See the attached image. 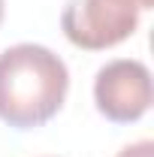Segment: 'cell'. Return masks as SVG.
<instances>
[{
    "mask_svg": "<svg viewBox=\"0 0 154 157\" xmlns=\"http://www.w3.org/2000/svg\"><path fill=\"white\" fill-rule=\"evenodd\" d=\"M70 91L67 63L45 45L18 42L0 52V121L33 130L60 112Z\"/></svg>",
    "mask_w": 154,
    "mask_h": 157,
    "instance_id": "1",
    "label": "cell"
},
{
    "mask_svg": "<svg viewBox=\"0 0 154 157\" xmlns=\"http://www.w3.org/2000/svg\"><path fill=\"white\" fill-rule=\"evenodd\" d=\"M154 0H67L60 30L76 48L103 52L130 39Z\"/></svg>",
    "mask_w": 154,
    "mask_h": 157,
    "instance_id": "2",
    "label": "cell"
},
{
    "mask_svg": "<svg viewBox=\"0 0 154 157\" xmlns=\"http://www.w3.org/2000/svg\"><path fill=\"white\" fill-rule=\"evenodd\" d=\"M115 157H154V142L142 139V142H133V145H124Z\"/></svg>",
    "mask_w": 154,
    "mask_h": 157,
    "instance_id": "4",
    "label": "cell"
},
{
    "mask_svg": "<svg viewBox=\"0 0 154 157\" xmlns=\"http://www.w3.org/2000/svg\"><path fill=\"white\" fill-rule=\"evenodd\" d=\"M151 73L142 60L115 58L97 70L94 103L97 112L115 124H133L151 109Z\"/></svg>",
    "mask_w": 154,
    "mask_h": 157,
    "instance_id": "3",
    "label": "cell"
},
{
    "mask_svg": "<svg viewBox=\"0 0 154 157\" xmlns=\"http://www.w3.org/2000/svg\"><path fill=\"white\" fill-rule=\"evenodd\" d=\"M0 21H3V0H0Z\"/></svg>",
    "mask_w": 154,
    "mask_h": 157,
    "instance_id": "5",
    "label": "cell"
}]
</instances>
